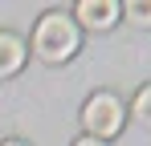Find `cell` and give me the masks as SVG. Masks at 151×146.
<instances>
[{
    "instance_id": "obj_4",
    "label": "cell",
    "mask_w": 151,
    "mask_h": 146,
    "mask_svg": "<svg viewBox=\"0 0 151 146\" xmlns=\"http://www.w3.org/2000/svg\"><path fill=\"white\" fill-rule=\"evenodd\" d=\"M21 65H25V41L12 33H0V77H12Z\"/></svg>"
},
{
    "instance_id": "obj_2",
    "label": "cell",
    "mask_w": 151,
    "mask_h": 146,
    "mask_svg": "<svg viewBox=\"0 0 151 146\" xmlns=\"http://www.w3.org/2000/svg\"><path fill=\"white\" fill-rule=\"evenodd\" d=\"M82 122H86V130H90V138H110V134H119V126H123V101L114 94H94L86 101V110H82Z\"/></svg>"
},
{
    "instance_id": "obj_7",
    "label": "cell",
    "mask_w": 151,
    "mask_h": 146,
    "mask_svg": "<svg viewBox=\"0 0 151 146\" xmlns=\"http://www.w3.org/2000/svg\"><path fill=\"white\" fill-rule=\"evenodd\" d=\"M74 146H102V142H98V138H78Z\"/></svg>"
},
{
    "instance_id": "obj_8",
    "label": "cell",
    "mask_w": 151,
    "mask_h": 146,
    "mask_svg": "<svg viewBox=\"0 0 151 146\" xmlns=\"http://www.w3.org/2000/svg\"><path fill=\"white\" fill-rule=\"evenodd\" d=\"M4 146H21V142H4Z\"/></svg>"
},
{
    "instance_id": "obj_1",
    "label": "cell",
    "mask_w": 151,
    "mask_h": 146,
    "mask_svg": "<svg viewBox=\"0 0 151 146\" xmlns=\"http://www.w3.org/2000/svg\"><path fill=\"white\" fill-rule=\"evenodd\" d=\"M78 24L65 16V12H45L41 21H37V33H33V49H37V57L41 61H70L78 53Z\"/></svg>"
},
{
    "instance_id": "obj_5",
    "label": "cell",
    "mask_w": 151,
    "mask_h": 146,
    "mask_svg": "<svg viewBox=\"0 0 151 146\" xmlns=\"http://www.w3.org/2000/svg\"><path fill=\"white\" fill-rule=\"evenodd\" d=\"M127 21L151 24V0H131V4H127Z\"/></svg>"
},
{
    "instance_id": "obj_6",
    "label": "cell",
    "mask_w": 151,
    "mask_h": 146,
    "mask_svg": "<svg viewBox=\"0 0 151 146\" xmlns=\"http://www.w3.org/2000/svg\"><path fill=\"white\" fill-rule=\"evenodd\" d=\"M135 118L143 122V126H151V85H143L139 97H135Z\"/></svg>"
},
{
    "instance_id": "obj_3",
    "label": "cell",
    "mask_w": 151,
    "mask_h": 146,
    "mask_svg": "<svg viewBox=\"0 0 151 146\" xmlns=\"http://www.w3.org/2000/svg\"><path fill=\"white\" fill-rule=\"evenodd\" d=\"M119 16H123V8L114 0H82L78 4V21L86 28H110Z\"/></svg>"
}]
</instances>
